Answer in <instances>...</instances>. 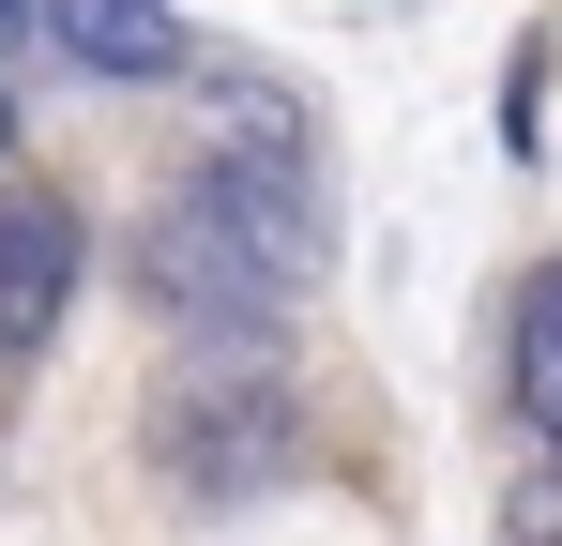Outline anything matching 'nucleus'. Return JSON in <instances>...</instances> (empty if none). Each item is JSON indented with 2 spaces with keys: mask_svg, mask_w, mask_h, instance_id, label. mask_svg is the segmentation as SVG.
Returning a JSON list of instances; mask_svg holds the SVG:
<instances>
[{
  "mask_svg": "<svg viewBox=\"0 0 562 546\" xmlns=\"http://www.w3.org/2000/svg\"><path fill=\"white\" fill-rule=\"evenodd\" d=\"M15 31H31V0H0V46H15Z\"/></svg>",
  "mask_w": 562,
  "mask_h": 546,
  "instance_id": "39448f33",
  "label": "nucleus"
},
{
  "mask_svg": "<svg viewBox=\"0 0 562 546\" xmlns=\"http://www.w3.org/2000/svg\"><path fill=\"white\" fill-rule=\"evenodd\" d=\"M517 410H532V441L562 470V273H532V304H517Z\"/></svg>",
  "mask_w": 562,
  "mask_h": 546,
  "instance_id": "20e7f679",
  "label": "nucleus"
},
{
  "mask_svg": "<svg viewBox=\"0 0 562 546\" xmlns=\"http://www.w3.org/2000/svg\"><path fill=\"white\" fill-rule=\"evenodd\" d=\"M61 288H77V228H61L46 197H15V213H0V350H31V334L61 319Z\"/></svg>",
  "mask_w": 562,
  "mask_h": 546,
  "instance_id": "7ed1b4c3",
  "label": "nucleus"
},
{
  "mask_svg": "<svg viewBox=\"0 0 562 546\" xmlns=\"http://www.w3.org/2000/svg\"><path fill=\"white\" fill-rule=\"evenodd\" d=\"M46 31L92 77H213V46L183 31V0H46Z\"/></svg>",
  "mask_w": 562,
  "mask_h": 546,
  "instance_id": "f03ea898",
  "label": "nucleus"
},
{
  "mask_svg": "<svg viewBox=\"0 0 562 546\" xmlns=\"http://www.w3.org/2000/svg\"><path fill=\"white\" fill-rule=\"evenodd\" d=\"M304 273H319V197H304V168L228 152V168L168 182V197L137 213V304H168V319H198V334L289 319Z\"/></svg>",
  "mask_w": 562,
  "mask_h": 546,
  "instance_id": "f257e3e1",
  "label": "nucleus"
},
{
  "mask_svg": "<svg viewBox=\"0 0 562 546\" xmlns=\"http://www.w3.org/2000/svg\"><path fill=\"white\" fill-rule=\"evenodd\" d=\"M0 152H15V106H0Z\"/></svg>",
  "mask_w": 562,
  "mask_h": 546,
  "instance_id": "423d86ee",
  "label": "nucleus"
}]
</instances>
